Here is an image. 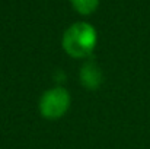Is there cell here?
<instances>
[{
	"mask_svg": "<svg viewBox=\"0 0 150 149\" xmlns=\"http://www.w3.org/2000/svg\"><path fill=\"white\" fill-rule=\"evenodd\" d=\"M79 79H80V83L86 89L93 91V89H98L100 86L102 79H103V75H102V70H100V67L96 63L88 61V63H85L80 67Z\"/></svg>",
	"mask_w": 150,
	"mask_h": 149,
	"instance_id": "cell-3",
	"label": "cell"
},
{
	"mask_svg": "<svg viewBox=\"0 0 150 149\" xmlns=\"http://www.w3.org/2000/svg\"><path fill=\"white\" fill-rule=\"evenodd\" d=\"M98 43L96 29L88 22H76L70 25L61 40L63 50L73 58H86L89 57Z\"/></svg>",
	"mask_w": 150,
	"mask_h": 149,
	"instance_id": "cell-1",
	"label": "cell"
},
{
	"mask_svg": "<svg viewBox=\"0 0 150 149\" xmlns=\"http://www.w3.org/2000/svg\"><path fill=\"white\" fill-rule=\"evenodd\" d=\"M70 1L80 15H91L92 12L96 10L99 4V0H70Z\"/></svg>",
	"mask_w": 150,
	"mask_h": 149,
	"instance_id": "cell-4",
	"label": "cell"
},
{
	"mask_svg": "<svg viewBox=\"0 0 150 149\" xmlns=\"http://www.w3.org/2000/svg\"><path fill=\"white\" fill-rule=\"evenodd\" d=\"M70 102H71V97L66 88L54 86L41 95L38 108L44 118L58 120L69 111Z\"/></svg>",
	"mask_w": 150,
	"mask_h": 149,
	"instance_id": "cell-2",
	"label": "cell"
}]
</instances>
